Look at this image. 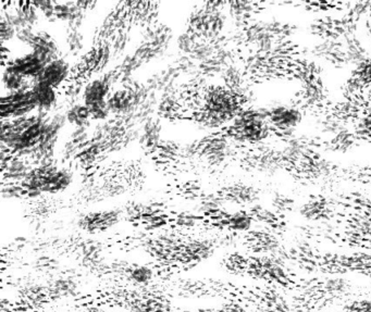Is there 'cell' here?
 Wrapping results in <instances>:
<instances>
[{"instance_id": "6da1fadb", "label": "cell", "mask_w": 371, "mask_h": 312, "mask_svg": "<svg viewBox=\"0 0 371 312\" xmlns=\"http://www.w3.org/2000/svg\"><path fill=\"white\" fill-rule=\"evenodd\" d=\"M214 132L227 136L242 146L252 147L267 141L273 130L265 107L248 106L229 125Z\"/></svg>"}, {"instance_id": "7a4b0ae2", "label": "cell", "mask_w": 371, "mask_h": 312, "mask_svg": "<svg viewBox=\"0 0 371 312\" xmlns=\"http://www.w3.org/2000/svg\"><path fill=\"white\" fill-rule=\"evenodd\" d=\"M225 3L221 1H206L200 3L189 15L187 32L205 40H216L225 35L227 17Z\"/></svg>"}, {"instance_id": "3957f363", "label": "cell", "mask_w": 371, "mask_h": 312, "mask_svg": "<svg viewBox=\"0 0 371 312\" xmlns=\"http://www.w3.org/2000/svg\"><path fill=\"white\" fill-rule=\"evenodd\" d=\"M112 48L108 43L93 45L91 51L82 55L80 60L71 68L70 76L66 82L85 87L93 81L94 76L101 73L112 61Z\"/></svg>"}, {"instance_id": "277c9868", "label": "cell", "mask_w": 371, "mask_h": 312, "mask_svg": "<svg viewBox=\"0 0 371 312\" xmlns=\"http://www.w3.org/2000/svg\"><path fill=\"white\" fill-rule=\"evenodd\" d=\"M173 34L171 28L164 23L157 22L145 28L141 44L132 55L139 66H144L150 61L164 55L171 44Z\"/></svg>"}, {"instance_id": "5b68a950", "label": "cell", "mask_w": 371, "mask_h": 312, "mask_svg": "<svg viewBox=\"0 0 371 312\" xmlns=\"http://www.w3.org/2000/svg\"><path fill=\"white\" fill-rule=\"evenodd\" d=\"M266 109L271 130L283 139L295 136L305 119L303 110L295 103H278Z\"/></svg>"}, {"instance_id": "8992f818", "label": "cell", "mask_w": 371, "mask_h": 312, "mask_svg": "<svg viewBox=\"0 0 371 312\" xmlns=\"http://www.w3.org/2000/svg\"><path fill=\"white\" fill-rule=\"evenodd\" d=\"M37 112L32 89L8 93L1 97V119H17Z\"/></svg>"}, {"instance_id": "52a82bcc", "label": "cell", "mask_w": 371, "mask_h": 312, "mask_svg": "<svg viewBox=\"0 0 371 312\" xmlns=\"http://www.w3.org/2000/svg\"><path fill=\"white\" fill-rule=\"evenodd\" d=\"M122 217L123 212L119 209L97 210L82 214L78 218V225L89 234H101L116 227Z\"/></svg>"}, {"instance_id": "ba28073f", "label": "cell", "mask_w": 371, "mask_h": 312, "mask_svg": "<svg viewBox=\"0 0 371 312\" xmlns=\"http://www.w3.org/2000/svg\"><path fill=\"white\" fill-rule=\"evenodd\" d=\"M217 195L223 202L239 206H255L260 198L259 189L243 182L227 184L217 191Z\"/></svg>"}, {"instance_id": "9c48e42d", "label": "cell", "mask_w": 371, "mask_h": 312, "mask_svg": "<svg viewBox=\"0 0 371 312\" xmlns=\"http://www.w3.org/2000/svg\"><path fill=\"white\" fill-rule=\"evenodd\" d=\"M71 73V67L66 59L58 58L51 61L34 80L37 83L45 84L57 89L64 84Z\"/></svg>"}, {"instance_id": "30bf717a", "label": "cell", "mask_w": 371, "mask_h": 312, "mask_svg": "<svg viewBox=\"0 0 371 312\" xmlns=\"http://www.w3.org/2000/svg\"><path fill=\"white\" fill-rule=\"evenodd\" d=\"M28 46L38 58L45 63V66H47L51 61L61 58L56 41L53 40L51 34L44 31H35Z\"/></svg>"}, {"instance_id": "8fae6325", "label": "cell", "mask_w": 371, "mask_h": 312, "mask_svg": "<svg viewBox=\"0 0 371 312\" xmlns=\"http://www.w3.org/2000/svg\"><path fill=\"white\" fill-rule=\"evenodd\" d=\"M44 68H45V63L38 58L33 51L23 55L22 57H19L15 60L9 61L5 67V69H9L28 80H35L41 74Z\"/></svg>"}, {"instance_id": "7c38bea8", "label": "cell", "mask_w": 371, "mask_h": 312, "mask_svg": "<svg viewBox=\"0 0 371 312\" xmlns=\"http://www.w3.org/2000/svg\"><path fill=\"white\" fill-rule=\"evenodd\" d=\"M160 133H162V124L158 116H150L141 124L139 135V145L148 156L156 150L162 141Z\"/></svg>"}, {"instance_id": "4fadbf2b", "label": "cell", "mask_w": 371, "mask_h": 312, "mask_svg": "<svg viewBox=\"0 0 371 312\" xmlns=\"http://www.w3.org/2000/svg\"><path fill=\"white\" fill-rule=\"evenodd\" d=\"M112 82L109 81L105 74L101 78H94L93 81L89 82L84 87L83 94H82V101L86 106H92L95 103L106 101L110 94L112 93Z\"/></svg>"}, {"instance_id": "5bb4252c", "label": "cell", "mask_w": 371, "mask_h": 312, "mask_svg": "<svg viewBox=\"0 0 371 312\" xmlns=\"http://www.w3.org/2000/svg\"><path fill=\"white\" fill-rule=\"evenodd\" d=\"M225 11L229 18L236 24L238 30L248 26L258 13L257 3L252 1H231L225 3Z\"/></svg>"}, {"instance_id": "9a60e30c", "label": "cell", "mask_w": 371, "mask_h": 312, "mask_svg": "<svg viewBox=\"0 0 371 312\" xmlns=\"http://www.w3.org/2000/svg\"><path fill=\"white\" fill-rule=\"evenodd\" d=\"M32 92H33L36 106H37V112L51 114V110L56 107L57 99H58L56 89L51 86L34 81Z\"/></svg>"}, {"instance_id": "2e32d148", "label": "cell", "mask_w": 371, "mask_h": 312, "mask_svg": "<svg viewBox=\"0 0 371 312\" xmlns=\"http://www.w3.org/2000/svg\"><path fill=\"white\" fill-rule=\"evenodd\" d=\"M219 220L223 227L235 233H245L250 231L256 222L250 212L243 210L232 214H223L220 216Z\"/></svg>"}, {"instance_id": "e0dca14e", "label": "cell", "mask_w": 371, "mask_h": 312, "mask_svg": "<svg viewBox=\"0 0 371 312\" xmlns=\"http://www.w3.org/2000/svg\"><path fill=\"white\" fill-rule=\"evenodd\" d=\"M68 123L74 125V128L81 126H91L92 118L89 107L84 103H78L69 107L66 111Z\"/></svg>"}, {"instance_id": "ac0fdd59", "label": "cell", "mask_w": 371, "mask_h": 312, "mask_svg": "<svg viewBox=\"0 0 371 312\" xmlns=\"http://www.w3.org/2000/svg\"><path fill=\"white\" fill-rule=\"evenodd\" d=\"M34 80H28L9 69H3V84L9 93L28 91L32 89Z\"/></svg>"}, {"instance_id": "d6986e66", "label": "cell", "mask_w": 371, "mask_h": 312, "mask_svg": "<svg viewBox=\"0 0 371 312\" xmlns=\"http://www.w3.org/2000/svg\"><path fill=\"white\" fill-rule=\"evenodd\" d=\"M327 208L318 199H311L300 208V214L309 220H318L326 214Z\"/></svg>"}, {"instance_id": "ffe728a7", "label": "cell", "mask_w": 371, "mask_h": 312, "mask_svg": "<svg viewBox=\"0 0 371 312\" xmlns=\"http://www.w3.org/2000/svg\"><path fill=\"white\" fill-rule=\"evenodd\" d=\"M66 45L68 47L69 53L72 55H78V53L83 51L84 37L80 30L67 28Z\"/></svg>"}, {"instance_id": "44dd1931", "label": "cell", "mask_w": 371, "mask_h": 312, "mask_svg": "<svg viewBox=\"0 0 371 312\" xmlns=\"http://www.w3.org/2000/svg\"><path fill=\"white\" fill-rule=\"evenodd\" d=\"M154 277V272L146 266H137L130 271V279L137 284H147Z\"/></svg>"}, {"instance_id": "7402d4cb", "label": "cell", "mask_w": 371, "mask_h": 312, "mask_svg": "<svg viewBox=\"0 0 371 312\" xmlns=\"http://www.w3.org/2000/svg\"><path fill=\"white\" fill-rule=\"evenodd\" d=\"M91 112L92 121L105 122L109 120V116L112 114V111L109 109L108 103L106 101L95 103L89 106Z\"/></svg>"}, {"instance_id": "603a6c76", "label": "cell", "mask_w": 371, "mask_h": 312, "mask_svg": "<svg viewBox=\"0 0 371 312\" xmlns=\"http://www.w3.org/2000/svg\"><path fill=\"white\" fill-rule=\"evenodd\" d=\"M13 37H17V30L10 21L7 20L3 15H0V40H1V44L11 41Z\"/></svg>"}, {"instance_id": "cb8c5ba5", "label": "cell", "mask_w": 371, "mask_h": 312, "mask_svg": "<svg viewBox=\"0 0 371 312\" xmlns=\"http://www.w3.org/2000/svg\"><path fill=\"white\" fill-rule=\"evenodd\" d=\"M55 5H56V1H34V6H35L36 9L49 22H56V18H55Z\"/></svg>"}, {"instance_id": "d4e9b609", "label": "cell", "mask_w": 371, "mask_h": 312, "mask_svg": "<svg viewBox=\"0 0 371 312\" xmlns=\"http://www.w3.org/2000/svg\"><path fill=\"white\" fill-rule=\"evenodd\" d=\"M294 207H295V205H294L293 199L284 196V195H280V196L273 199V211L275 209L277 211L288 212L293 210Z\"/></svg>"}, {"instance_id": "484cf974", "label": "cell", "mask_w": 371, "mask_h": 312, "mask_svg": "<svg viewBox=\"0 0 371 312\" xmlns=\"http://www.w3.org/2000/svg\"><path fill=\"white\" fill-rule=\"evenodd\" d=\"M357 131L361 134L371 135V112L363 114L357 121Z\"/></svg>"}, {"instance_id": "4316f807", "label": "cell", "mask_w": 371, "mask_h": 312, "mask_svg": "<svg viewBox=\"0 0 371 312\" xmlns=\"http://www.w3.org/2000/svg\"><path fill=\"white\" fill-rule=\"evenodd\" d=\"M78 3V7L81 8L82 10L84 12H87V11L93 10L95 6L97 5V3L95 1H76Z\"/></svg>"}]
</instances>
